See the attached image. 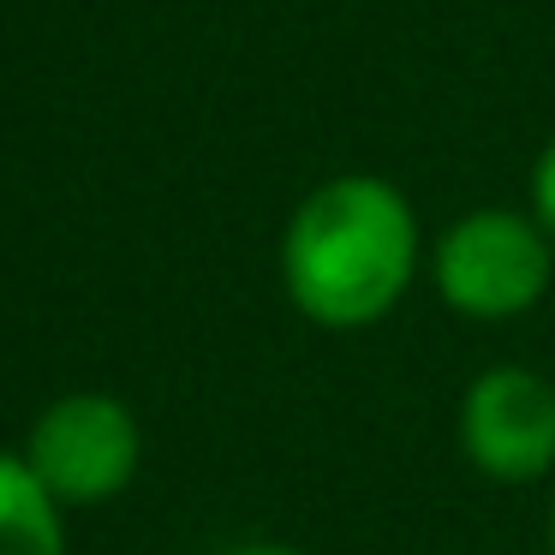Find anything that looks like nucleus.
Returning a JSON list of instances; mask_svg holds the SVG:
<instances>
[{
	"mask_svg": "<svg viewBox=\"0 0 555 555\" xmlns=\"http://www.w3.org/2000/svg\"><path fill=\"white\" fill-rule=\"evenodd\" d=\"M228 555H305V550H293V543H240Z\"/></svg>",
	"mask_w": 555,
	"mask_h": 555,
	"instance_id": "7",
	"label": "nucleus"
},
{
	"mask_svg": "<svg viewBox=\"0 0 555 555\" xmlns=\"http://www.w3.org/2000/svg\"><path fill=\"white\" fill-rule=\"evenodd\" d=\"M550 555H555V495H550Z\"/></svg>",
	"mask_w": 555,
	"mask_h": 555,
	"instance_id": "8",
	"label": "nucleus"
},
{
	"mask_svg": "<svg viewBox=\"0 0 555 555\" xmlns=\"http://www.w3.org/2000/svg\"><path fill=\"white\" fill-rule=\"evenodd\" d=\"M66 507L42 490L25 454L0 448V555H66Z\"/></svg>",
	"mask_w": 555,
	"mask_h": 555,
	"instance_id": "5",
	"label": "nucleus"
},
{
	"mask_svg": "<svg viewBox=\"0 0 555 555\" xmlns=\"http://www.w3.org/2000/svg\"><path fill=\"white\" fill-rule=\"evenodd\" d=\"M460 454L490 483H538L555 472V383L526 364H490L460 395Z\"/></svg>",
	"mask_w": 555,
	"mask_h": 555,
	"instance_id": "4",
	"label": "nucleus"
},
{
	"mask_svg": "<svg viewBox=\"0 0 555 555\" xmlns=\"http://www.w3.org/2000/svg\"><path fill=\"white\" fill-rule=\"evenodd\" d=\"M18 454L30 460V472L61 507H102L138 478L144 430H138V412L120 395L73 388V395L49 400L37 412Z\"/></svg>",
	"mask_w": 555,
	"mask_h": 555,
	"instance_id": "3",
	"label": "nucleus"
},
{
	"mask_svg": "<svg viewBox=\"0 0 555 555\" xmlns=\"http://www.w3.org/2000/svg\"><path fill=\"white\" fill-rule=\"evenodd\" d=\"M555 240L531 209L483 204L442 228L430 245V287L466 323H514L550 293Z\"/></svg>",
	"mask_w": 555,
	"mask_h": 555,
	"instance_id": "2",
	"label": "nucleus"
},
{
	"mask_svg": "<svg viewBox=\"0 0 555 555\" xmlns=\"http://www.w3.org/2000/svg\"><path fill=\"white\" fill-rule=\"evenodd\" d=\"M424 263L412 197L383 173H335L311 185L281 228V287L317 328H376Z\"/></svg>",
	"mask_w": 555,
	"mask_h": 555,
	"instance_id": "1",
	"label": "nucleus"
},
{
	"mask_svg": "<svg viewBox=\"0 0 555 555\" xmlns=\"http://www.w3.org/2000/svg\"><path fill=\"white\" fill-rule=\"evenodd\" d=\"M531 216H538L555 240V138L538 150V162H531Z\"/></svg>",
	"mask_w": 555,
	"mask_h": 555,
	"instance_id": "6",
	"label": "nucleus"
}]
</instances>
